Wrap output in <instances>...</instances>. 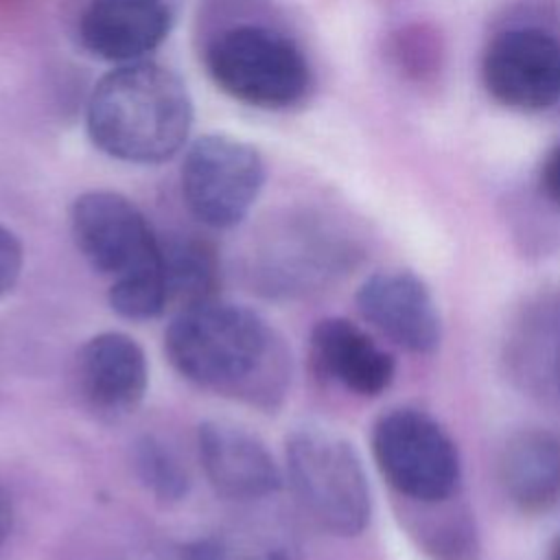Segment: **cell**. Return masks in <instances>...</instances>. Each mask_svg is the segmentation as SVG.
Segmentation results:
<instances>
[{
  "instance_id": "30bf717a",
  "label": "cell",
  "mask_w": 560,
  "mask_h": 560,
  "mask_svg": "<svg viewBox=\"0 0 560 560\" xmlns=\"http://www.w3.org/2000/svg\"><path fill=\"white\" fill-rule=\"evenodd\" d=\"M365 322L396 346L429 354L440 346L442 322L427 284L411 271H378L354 295Z\"/></svg>"
},
{
  "instance_id": "52a82bcc",
  "label": "cell",
  "mask_w": 560,
  "mask_h": 560,
  "mask_svg": "<svg viewBox=\"0 0 560 560\" xmlns=\"http://www.w3.org/2000/svg\"><path fill=\"white\" fill-rule=\"evenodd\" d=\"M258 149L228 133L197 138L182 162V197L190 214L214 230L238 225L265 186Z\"/></svg>"
},
{
  "instance_id": "277c9868",
  "label": "cell",
  "mask_w": 560,
  "mask_h": 560,
  "mask_svg": "<svg viewBox=\"0 0 560 560\" xmlns=\"http://www.w3.org/2000/svg\"><path fill=\"white\" fill-rule=\"evenodd\" d=\"M203 66L230 98L258 109L300 105L313 88L300 44L267 22H234L206 37Z\"/></svg>"
},
{
  "instance_id": "7402d4cb",
  "label": "cell",
  "mask_w": 560,
  "mask_h": 560,
  "mask_svg": "<svg viewBox=\"0 0 560 560\" xmlns=\"http://www.w3.org/2000/svg\"><path fill=\"white\" fill-rule=\"evenodd\" d=\"M549 350H551V352H549V359H547L549 376H551V381H553V385H556V392L560 394V328L556 330L553 343H551Z\"/></svg>"
},
{
  "instance_id": "603a6c76",
  "label": "cell",
  "mask_w": 560,
  "mask_h": 560,
  "mask_svg": "<svg viewBox=\"0 0 560 560\" xmlns=\"http://www.w3.org/2000/svg\"><path fill=\"white\" fill-rule=\"evenodd\" d=\"M549 560H560V536L553 540L551 551H549Z\"/></svg>"
},
{
  "instance_id": "8992f818",
  "label": "cell",
  "mask_w": 560,
  "mask_h": 560,
  "mask_svg": "<svg viewBox=\"0 0 560 560\" xmlns=\"http://www.w3.org/2000/svg\"><path fill=\"white\" fill-rule=\"evenodd\" d=\"M372 455L383 479L411 503L453 499L462 479L455 442L424 411L398 407L372 427Z\"/></svg>"
},
{
  "instance_id": "4fadbf2b",
  "label": "cell",
  "mask_w": 560,
  "mask_h": 560,
  "mask_svg": "<svg viewBox=\"0 0 560 560\" xmlns=\"http://www.w3.org/2000/svg\"><path fill=\"white\" fill-rule=\"evenodd\" d=\"M315 372L359 396H378L394 381V359L354 322L346 317L319 319L308 337Z\"/></svg>"
},
{
  "instance_id": "8fae6325",
  "label": "cell",
  "mask_w": 560,
  "mask_h": 560,
  "mask_svg": "<svg viewBox=\"0 0 560 560\" xmlns=\"http://www.w3.org/2000/svg\"><path fill=\"white\" fill-rule=\"evenodd\" d=\"M77 383L83 402L103 418L131 413L149 387V361L127 332L105 330L77 352Z\"/></svg>"
},
{
  "instance_id": "6da1fadb",
  "label": "cell",
  "mask_w": 560,
  "mask_h": 560,
  "mask_svg": "<svg viewBox=\"0 0 560 560\" xmlns=\"http://www.w3.org/2000/svg\"><path fill=\"white\" fill-rule=\"evenodd\" d=\"M164 352L188 383L262 411L276 409L291 383L282 335L254 308L221 298L177 311Z\"/></svg>"
},
{
  "instance_id": "9a60e30c",
  "label": "cell",
  "mask_w": 560,
  "mask_h": 560,
  "mask_svg": "<svg viewBox=\"0 0 560 560\" xmlns=\"http://www.w3.org/2000/svg\"><path fill=\"white\" fill-rule=\"evenodd\" d=\"M162 267L168 306H175V313L217 298L219 258L208 243L197 238L162 241Z\"/></svg>"
},
{
  "instance_id": "2e32d148",
  "label": "cell",
  "mask_w": 560,
  "mask_h": 560,
  "mask_svg": "<svg viewBox=\"0 0 560 560\" xmlns=\"http://www.w3.org/2000/svg\"><path fill=\"white\" fill-rule=\"evenodd\" d=\"M387 57L396 72L407 81L429 83L442 70V35L427 22L405 24L389 35Z\"/></svg>"
},
{
  "instance_id": "5bb4252c",
  "label": "cell",
  "mask_w": 560,
  "mask_h": 560,
  "mask_svg": "<svg viewBox=\"0 0 560 560\" xmlns=\"http://www.w3.org/2000/svg\"><path fill=\"white\" fill-rule=\"evenodd\" d=\"M499 475L508 499L525 514H545L560 503V435L525 429L503 446Z\"/></svg>"
},
{
  "instance_id": "ffe728a7",
  "label": "cell",
  "mask_w": 560,
  "mask_h": 560,
  "mask_svg": "<svg viewBox=\"0 0 560 560\" xmlns=\"http://www.w3.org/2000/svg\"><path fill=\"white\" fill-rule=\"evenodd\" d=\"M540 188L547 199L560 208V144L553 147L540 166Z\"/></svg>"
},
{
  "instance_id": "7c38bea8",
  "label": "cell",
  "mask_w": 560,
  "mask_h": 560,
  "mask_svg": "<svg viewBox=\"0 0 560 560\" xmlns=\"http://www.w3.org/2000/svg\"><path fill=\"white\" fill-rule=\"evenodd\" d=\"M171 26L168 0H90L79 20V37L94 57L122 66L158 50Z\"/></svg>"
},
{
  "instance_id": "7a4b0ae2",
  "label": "cell",
  "mask_w": 560,
  "mask_h": 560,
  "mask_svg": "<svg viewBox=\"0 0 560 560\" xmlns=\"http://www.w3.org/2000/svg\"><path fill=\"white\" fill-rule=\"evenodd\" d=\"M85 127L92 144L127 164H162L192 129V98L166 66L142 59L109 70L94 85Z\"/></svg>"
},
{
  "instance_id": "ac0fdd59",
  "label": "cell",
  "mask_w": 560,
  "mask_h": 560,
  "mask_svg": "<svg viewBox=\"0 0 560 560\" xmlns=\"http://www.w3.org/2000/svg\"><path fill=\"white\" fill-rule=\"evenodd\" d=\"M420 545L433 560H477L479 538L466 512L448 510L420 525Z\"/></svg>"
},
{
  "instance_id": "d6986e66",
  "label": "cell",
  "mask_w": 560,
  "mask_h": 560,
  "mask_svg": "<svg viewBox=\"0 0 560 560\" xmlns=\"http://www.w3.org/2000/svg\"><path fill=\"white\" fill-rule=\"evenodd\" d=\"M24 247L20 238L0 223V300L13 291L22 276Z\"/></svg>"
},
{
  "instance_id": "ba28073f",
  "label": "cell",
  "mask_w": 560,
  "mask_h": 560,
  "mask_svg": "<svg viewBox=\"0 0 560 560\" xmlns=\"http://www.w3.org/2000/svg\"><path fill=\"white\" fill-rule=\"evenodd\" d=\"M486 92L505 109L534 114L560 101V37L542 26L499 31L481 59Z\"/></svg>"
},
{
  "instance_id": "3957f363",
  "label": "cell",
  "mask_w": 560,
  "mask_h": 560,
  "mask_svg": "<svg viewBox=\"0 0 560 560\" xmlns=\"http://www.w3.org/2000/svg\"><path fill=\"white\" fill-rule=\"evenodd\" d=\"M70 232L83 260L103 276L114 313L131 322L168 308L162 238L144 212L114 190H88L70 206Z\"/></svg>"
},
{
  "instance_id": "5b68a950",
  "label": "cell",
  "mask_w": 560,
  "mask_h": 560,
  "mask_svg": "<svg viewBox=\"0 0 560 560\" xmlns=\"http://www.w3.org/2000/svg\"><path fill=\"white\" fill-rule=\"evenodd\" d=\"M287 481L302 510L335 536L361 534L372 516L365 468L354 446L339 433L295 427L284 442Z\"/></svg>"
},
{
  "instance_id": "e0dca14e",
  "label": "cell",
  "mask_w": 560,
  "mask_h": 560,
  "mask_svg": "<svg viewBox=\"0 0 560 560\" xmlns=\"http://www.w3.org/2000/svg\"><path fill=\"white\" fill-rule=\"evenodd\" d=\"M133 468L140 483L164 503H177L190 490L186 466L177 453L155 435H142L136 440Z\"/></svg>"
},
{
  "instance_id": "9c48e42d",
  "label": "cell",
  "mask_w": 560,
  "mask_h": 560,
  "mask_svg": "<svg viewBox=\"0 0 560 560\" xmlns=\"http://www.w3.org/2000/svg\"><path fill=\"white\" fill-rule=\"evenodd\" d=\"M197 453L208 483L228 501H260L282 488L284 475L271 451L238 422L203 420L197 427Z\"/></svg>"
},
{
  "instance_id": "44dd1931",
  "label": "cell",
  "mask_w": 560,
  "mask_h": 560,
  "mask_svg": "<svg viewBox=\"0 0 560 560\" xmlns=\"http://www.w3.org/2000/svg\"><path fill=\"white\" fill-rule=\"evenodd\" d=\"M13 529V501L11 494L0 486V547Z\"/></svg>"
}]
</instances>
